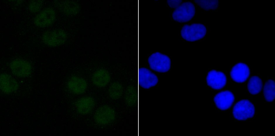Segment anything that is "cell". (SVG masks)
I'll list each match as a JSON object with an SVG mask.
<instances>
[{"instance_id": "cell-1", "label": "cell", "mask_w": 275, "mask_h": 136, "mask_svg": "<svg viewBox=\"0 0 275 136\" xmlns=\"http://www.w3.org/2000/svg\"><path fill=\"white\" fill-rule=\"evenodd\" d=\"M207 33L204 25L201 24L193 23L184 25L182 28L180 35L185 40L193 42L203 38Z\"/></svg>"}, {"instance_id": "cell-2", "label": "cell", "mask_w": 275, "mask_h": 136, "mask_svg": "<svg viewBox=\"0 0 275 136\" xmlns=\"http://www.w3.org/2000/svg\"><path fill=\"white\" fill-rule=\"evenodd\" d=\"M254 105L249 101L241 100L234 105L233 110L234 118L239 120H245L252 117L255 114Z\"/></svg>"}, {"instance_id": "cell-3", "label": "cell", "mask_w": 275, "mask_h": 136, "mask_svg": "<svg viewBox=\"0 0 275 136\" xmlns=\"http://www.w3.org/2000/svg\"><path fill=\"white\" fill-rule=\"evenodd\" d=\"M195 12L194 5L191 2H183L173 11L172 17L174 20L180 23L187 22L194 17Z\"/></svg>"}, {"instance_id": "cell-4", "label": "cell", "mask_w": 275, "mask_h": 136, "mask_svg": "<svg viewBox=\"0 0 275 136\" xmlns=\"http://www.w3.org/2000/svg\"><path fill=\"white\" fill-rule=\"evenodd\" d=\"M148 61L151 68L158 72L165 73L171 68V63L169 57L159 52L151 55L148 58Z\"/></svg>"}, {"instance_id": "cell-5", "label": "cell", "mask_w": 275, "mask_h": 136, "mask_svg": "<svg viewBox=\"0 0 275 136\" xmlns=\"http://www.w3.org/2000/svg\"><path fill=\"white\" fill-rule=\"evenodd\" d=\"M67 38L66 32L61 29H56L45 32L42 36L43 42L47 46L54 47L65 43Z\"/></svg>"}, {"instance_id": "cell-6", "label": "cell", "mask_w": 275, "mask_h": 136, "mask_svg": "<svg viewBox=\"0 0 275 136\" xmlns=\"http://www.w3.org/2000/svg\"><path fill=\"white\" fill-rule=\"evenodd\" d=\"M9 67L12 74L17 77L25 78L30 75L32 72V67L28 61L18 58L12 60Z\"/></svg>"}, {"instance_id": "cell-7", "label": "cell", "mask_w": 275, "mask_h": 136, "mask_svg": "<svg viewBox=\"0 0 275 136\" xmlns=\"http://www.w3.org/2000/svg\"><path fill=\"white\" fill-rule=\"evenodd\" d=\"M116 113L111 107L104 105L99 107L95 111L94 118L97 123L106 125L113 122L115 119Z\"/></svg>"}, {"instance_id": "cell-8", "label": "cell", "mask_w": 275, "mask_h": 136, "mask_svg": "<svg viewBox=\"0 0 275 136\" xmlns=\"http://www.w3.org/2000/svg\"><path fill=\"white\" fill-rule=\"evenodd\" d=\"M56 17L55 11L52 8H47L35 16L34 20V23L39 27H47L54 23Z\"/></svg>"}, {"instance_id": "cell-9", "label": "cell", "mask_w": 275, "mask_h": 136, "mask_svg": "<svg viewBox=\"0 0 275 136\" xmlns=\"http://www.w3.org/2000/svg\"><path fill=\"white\" fill-rule=\"evenodd\" d=\"M207 84L214 89H219L226 85V77L223 72L215 70H212L208 73L207 75Z\"/></svg>"}, {"instance_id": "cell-10", "label": "cell", "mask_w": 275, "mask_h": 136, "mask_svg": "<svg viewBox=\"0 0 275 136\" xmlns=\"http://www.w3.org/2000/svg\"><path fill=\"white\" fill-rule=\"evenodd\" d=\"M54 3L61 12L68 16H75L80 10L79 4L75 1L55 0Z\"/></svg>"}, {"instance_id": "cell-11", "label": "cell", "mask_w": 275, "mask_h": 136, "mask_svg": "<svg viewBox=\"0 0 275 136\" xmlns=\"http://www.w3.org/2000/svg\"><path fill=\"white\" fill-rule=\"evenodd\" d=\"M235 99L233 93L228 90L221 92L215 95L214 100L216 106L222 110L229 109Z\"/></svg>"}, {"instance_id": "cell-12", "label": "cell", "mask_w": 275, "mask_h": 136, "mask_svg": "<svg viewBox=\"0 0 275 136\" xmlns=\"http://www.w3.org/2000/svg\"><path fill=\"white\" fill-rule=\"evenodd\" d=\"M230 75L232 79L236 82H245L250 74V70L246 64L239 62L235 65L232 68Z\"/></svg>"}, {"instance_id": "cell-13", "label": "cell", "mask_w": 275, "mask_h": 136, "mask_svg": "<svg viewBox=\"0 0 275 136\" xmlns=\"http://www.w3.org/2000/svg\"><path fill=\"white\" fill-rule=\"evenodd\" d=\"M19 87L17 81L10 75L6 73L0 75V87L2 92L10 94L16 91Z\"/></svg>"}, {"instance_id": "cell-14", "label": "cell", "mask_w": 275, "mask_h": 136, "mask_svg": "<svg viewBox=\"0 0 275 136\" xmlns=\"http://www.w3.org/2000/svg\"><path fill=\"white\" fill-rule=\"evenodd\" d=\"M140 83L141 86L148 89L155 85L158 79L157 76L148 69L141 68L140 70Z\"/></svg>"}, {"instance_id": "cell-15", "label": "cell", "mask_w": 275, "mask_h": 136, "mask_svg": "<svg viewBox=\"0 0 275 136\" xmlns=\"http://www.w3.org/2000/svg\"><path fill=\"white\" fill-rule=\"evenodd\" d=\"M67 86L68 89L73 93L80 94L86 90L87 84L83 78L76 76H73L69 80Z\"/></svg>"}, {"instance_id": "cell-16", "label": "cell", "mask_w": 275, "mask_h": 136, "mask_svg": "<svg viewBox=\"0 0 275 136\" xmlns=\"http://www.w3.org/2000/svg\"><path fill=\"white\" fill-rule=\"evenodd\" d=\"M95 104L94 99L90 97H82L78 99L75 103L77 111L82 115L90 113L94 108Z\"/></svg>"}, {"instance_id": "cell-17", "label": "cell", "mask_w": 275, "mask_h": 136, "mask_svg": "<svg viewBox=\"0 0 275 136\" xmlns=\"http://www.w3.org/2000/svg\"><path fill=\"white\" fill-rule=\"evenodd\" d=\"M111 78L110 75L106 70L100 69L95 72L92 77L93 83L97 87H103L109 83Z\"/></svg>"}, {"instance_id": "cell-18", "label": "cell", "mask_w": 275, "mask_h": 136, "mask_svg": "<svg viewBox=\"0 0 275 136\" xmlns=\"http://www.w3.org/2000/svg\"><path fill=\"white\" fill-rule=\"evenodd\" d=\"M137 92L133 85H129L126 88L124 93V99L125 103L130 107L135 106L138 99Z\"/></svg>"}, {"instance_id": "cell-19", "label": "cell", "mask_w": 275, "mask_h": 136, "mask_svg": "<svg viewBox=\"0 0 275 136\" xmlns=\"http://www.w3.org/2000/svg\"><path fill=\"white\" fill-rule=\"evenodd\" d=\"M262 83L261 79L258 76L252 77L248 84L249 92L252 94H256L259 93L262 88Z\"/></svg>"}, {"instance_id": "cell-20", "label": "cell", "mask_w": 275, "mask_h": 136, "mask_svg": "<svg viewBox=\"0 0 275 136\" xmlns=\"http://www.w3.org/2000/svg\"><path fill=\"white\" fill-rule=\"evenodd\" d=\"M275 82L271 79L267 80L265 82L263 93L266 100L269 102L273 101L275 99Z\"/></svg>"}, {"instance_id": "cell-21", "label": "cell", "mask_w": 275, "mask_h": 136, "mask_svg": "<svg viewBox=\"0 0 275 136\" xmlns=\"http://www.w3.org/2000/svg\"><path fill=\"white\" fill-rule=\"evenodd\" d=\"M123 92L122 85L118 82L112 83L109 87L108 94L110 97L113 99H117L122 96Z\"/></svg>"}, {"instance_id": "cell-22", "label": "cell", "mask_w": 275, "mask_h": 136, "mask_svg": "<svg viewBox=\"0 0 275 136\" xmlns=\"http://www.w3.org/2000/svg\"><path fill=\"white\" fill-rule=\"evenodd\" d=\"M195 1L200 7L206 10H215L219 5L218 0H195Z\"/></svg>"}, {"instance_id": "cell-23", "label": "cell", "mask_w": 275, "mask_h": 136, "mask_svg": "<svg viewBox=\"0 0 275 136\" xmlns=\"http://www.w3.org/2000/svg\"><path fill=\"white\" fill-rule=\"evenodd\" d=\"M43 2L40 0H33L30 1L28 4V8L30 11L33 13H35L39 11L42 7Z\"/></svg>"}, {"instance_id": "cell-24", "label": "cell", "mask_w": 275, "mask_h": 136, "mask_svg": "<svg viewBox=\"0 0 275 136\" xmlns=\"http://www.w3.org/2000/svg\"><path fill=\"white\" fill-rule=\"evenodd\" d=\"M182 0H168L167 3L169 6L172 8H176L181 4Z\"/></svg>"}]
</instances>
